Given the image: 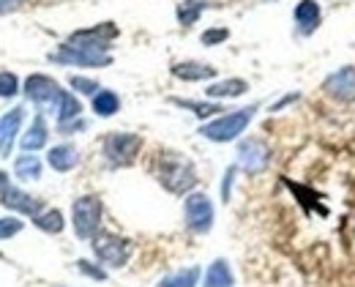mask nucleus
Segmentation results:
<instances>
[{
  "instance_id": "f257e3e1",
  "label": "nucleus",
  "mask_w": 355,
  "mask_h": 287,
  "mask_svg": "<svg viewBox=\"0 0 355 287\" xmlns=\"http://www.w3.org/2000/svg\"><path fill=\"white\" fill-rule=\"evenodd\" d=\"M156 178L159 184L173 194H191L197 186V170L194 164L180 153H162L156 162Z\"/></svg>"
},
{
  "instance_id": "f03ea898",
  "label": "nucleus",
  "mask_w": 355,
  "mask_h": 287,
  "mask_svg": "<svg viewBox=\"0 0 355 287\" xmlns=\"http://www.w3.org/2000/svg\"><path fill=\"white\" fill-rule=\"evenodd\" d=\"M254 112H257V104L243 107V110H235V112H227V115H219L211 123H202L200 126V134L205 140H211V143H232V140H238L246 132V126L252 123Z\"/></svg>"
},
{
  "instance_id": "7ed1b4c3",
  "label": "nucleus",
  "mask_w": 355,
  "mask_h": 287,
  "mask_svg": "<svg viewBox=\"0 0 355 287\" xmlns=\"http://www.w3.org/2000/svg\"><path fill=\"white\" fill-rule=\"evenodd\" d=\"M101 214H104V205L96 194H85L80 200H74L71 205V222H74V233L80 238H93L101 227Z\"/></svg>"
},
{
  "instance_id": "20e7f679",
  "label": "nucleus",
  "mask_w": 355,
  "mask_h": 287,
  "mask_svg": "<svg viewBox=\"0 0 355 287\" xmlns=\"http://www.w3.org/2000/svg\"><path fill=\"white\" fill-rule=\"evenodd\" d=\"M49 60L55 63H66V66H85V69H96V66H110L112 63V55L107 49H96L85 47V44H60L58 52L49 55Z\"/></svg>"
},
{
  "instance_id": "39448f33",
  "label": "nucleus",
  "mask_w": 355,
  "mask_h": 287,
  "mask_svg": "<svg viewBox=\"0 0 355 287\" xmlns=\"http://www.w3.org/2000/svg\"><path fill=\"white\" fill-rule=\"evenodd\" d=\"M104 156L112 167H129L134 159L139 156L142 148V137L132 134V132H112L104 137Z\"/></svg>"
},
{
  "instance_id": "423d86ee",
  "label": "nucleus",
  "mask_w": 355,
  "mask_h": 287,
  "mask_svg": "<svg viewBox=\"0 0 355 287\" xmlns=\"http://www.w3.org/2000/svg\"><path fill=\"white\" fill-rule=\"evenodd\" d=\"M183 214H186V227L191 233H208L214 227V202L208 194L202 191H191L186 194V202H183Z\"/></svg>"
},
{
  "instance_id": "0eeeda50",
  "label": "nucleus",
  "mask_w": 355,
  "mask_h": 287,
  "mask_svg": "<svg viewBox=\"0 0 355 287\" xmlns=\"http://www.w3.org/2000/svg\"><path fill=\"white\" fill-rule=\"evenodd\" d=\"M93 252H96V257L104 263V266H112V268H121V266H126V260H129V254H132V243L126 238H121V236H115V233H96L93 236Z\"/></svg>"
},
{
  "instance_id": "6e6552de",
  "label": "nucleus",
  "mask_w": 355,
  "mask_h": 287,
  "mask_svg": "<svg viewBox=\"0 0 355 287\" xmlns=\"http://www.w3.org/2000/svg\"><path fill=\"white\" fill-rule=\"evenodd\" d=\"M270 164V148L260 137H249L238 145V167L249 175H260L266 173Z\"/></svg>"
},
{
  "instance_id": "1a4fd4ad",
  "label": "nucleus",
  "mask_w": 355,
  "mask_h": 287,
  "mask_svg": "<svg viewBox=\"0 0 355 287\" xmlns=\"http://www.w3.org/2000/svg\"><path fill=\"white\" fill-rule=\"evenodd\" d=\"M322 91L339 104H355V66H342L322 80Z\"/></svg>"
},
{
  "instance_id": "9d476101",
  "label": "nucleus",
  "mask_w": 355,
  "mask_h": 287,
  "mask_svg": "<svg viewBox=\"0 0 355 287\" xmlns=\"http://www.w3.org/2000/svg\"><path fill=\"white\" fill-rule=\"evenodd\" d=\"M0 202H3L6 208L19 211V214H28V216H33V219L42 214V200H36V197L25 194L22 189L11 186V181H8L6 173H0Z\"/></svg>"
},
{
  "instance_id": "9b49d317",
  "label": "nucleus",
  "mask_w": 355,
  "mask_h": 287,
  "mask_svg": "<svg viewBox=\"0 0 355 287\" xmlns=\"http://www.w3.org/2000/svg\"><path fill=\"white\" fill-rule=\"evenodd\" d=\"M58 94H60V85H58L52 77H46V74H31V77L25 80V96H28L33 104H39V107L55 104Z\"/></svg>"
},
{
  "instance_id": "f8f14e48",
  "label": "nucleus",
  "mask_w": 355,
  "mask_h": 287,
  "mask_svg": "<svg viewBox=\"0 0 355 287\" xmlns=\"http://www.w3.org/2000/svg\"><path fill=\"white\" fill-rule=\"evenodd\" d=\"M118 36V28L112 22H104V25H96V28H88V31H77L71 33V44H85V47H96V49H107L110 52V42Z\"/></svg>"
},
{
  "instance_id": "ddd939ff",
  "label": "nucleus",
  "mask_w": 355,
  "mask_h": 287,
  "mask_svg": "<svg viewBox=\"0 0 355 287\" xmlns=\"http://www.w3.org/2000/svg\"><path fill=\"white\" fill-rule=\"evenodd\" d=\"M293 19L304 36H311L322 25V6L317 0H298V6L293 8Z\"/></svg>"
},
{
  "instance_id": "4468645a",
  "label": "nucleus",
  "mask_w": 355,
  "mask_h": 287,
  "mask_svg": "<svg viewBox=\"0 0 355 287\" xmlns=\"http://www.w3.org/2000/svg\"><path fill=\"white\" fill-rule=\"evenodd\" d=\"M25 121V110L22 107H14L11 112H6L0 118V153L8 156L11 148H14V137L19 134V126Z\"/></svg>"
},
{
  "instance_id": "2eb2a0df",
  "label": "nucleus",
  "mask_w": 355,
  "mask_h": 287,
  "mask_svg": "<svg viewBox=\"0 0 355 287\" xmlns=\"http://www.w3.org/2000/svg\"><path fill=\"white\" fill-rule=\"evenodd\" d=\"M173 77L183 82H202V80H214L216 69L211 63H200V60H180L173 63Z\"/></svg>"
},
{
  "instance_id": "dca6fc26",
  "label": "nucleus",
  "mask_w": 355,
  "mask_h": 287,
  "mask_svg": "<svg viewBox=\"0 0 355 287\" xmlns=\"http://www.w3.org/2000/svg\"><path fill=\"white\" fill-rule=\"evenodd\" d=\"M46 162H49L52 170H58V173H69V170H74V167L80 164V150L69 143L55 145V148L46 153Z\"/></svg>"
},
{
  "instance_id": "f3484780",
  "label": "nucleus",
  "mask_w": 355,
  "mask_h": 287,
  "mask_svg": "<svg viewBox=\"0 0 355 287\" xmlns=\"http://www.w3.org/2000/svg\"><path fill=\"white\" fill-rule=\"evenodd\" d=\"M83 115V104L80 98L69 91H60L58 98H55V118H58V126L60 123H71V121H80Z\"/></svg>"
},
{
  "instance_id": "a211bd4d",
  "label": "nucleus",
  "mask_w": 355,
  "mask_h": 287,
  "mask_svg": "<svg viewBox=\"0 0 355 287\" xmlns=\"http://www.w3.org/2000/svg\"><path fill=\"white\" fill-rule=\"evenodd\" d=\"M46 140H49V129H46L44 123V115H36L33 123H31V129L22 134V150L25 153H33V150L44 148Z\"/></svg>"
},
{
  "instance_id": "6ab92c4d",
  "label": "nucleus",
  "mask_w": 355,
  "mask_h": 287,
  "mask_svg": "<svg viewBox=\"0 0 355 287\" xmlns=\"http://www.w3.org/2000/svg\"><path fill=\"white\" fill-rule=\"evenodd\" d=\"M249 91V82L246 80H222V82H214L205 88V96L208 98H238Z\"/></svg>"
},
{
  "instance_id": "aec40b11",
  "label": "nucleus",
  "mask_w": 355,
  "mask_h": 287,
  "mask_svg": "<svg viewBox=\"0 0 355 287\" xmlns=\"http://www.w3.org/2000/svg\"><path fill=\"white\" fill-rule=\"evenodd\" d=\"M235 277H232V268L227 260H214L205 271V285L202 287H232Z\"/></svg>"
},
{
  "instance_id": "412c9836",
  "label": "nucleus",
  "mask_w": 355,
  "mask_h": 287,
  "mask_svg": "<svg viewBox=\"0 0 355 287\" xmlns=\"http://www.w3.org/2000/svg\"><path fill=\"white\" fill-rule=\"evenodd\" d=\"M14 173H17V178H22V181H39V178H42V159L33 156V153L17 156Z\"/></svg>"
},
{
  "instance_id": "4be33fe9",
  "label": "nucleus",
  "mask_w": 355,
  "mask_h": 287,
  "mask_svg": "<svg viewBox=\"0 0 355 287\" xmlns=\"http://www.w3.org/2000/svg\"><path fill=\"white\" fill-rule=\"evenodd\" d=\"M121 110V98L115 91H98V94L93 96V112L96 115H101V118H110V115H115Z\"/></svg>"
},
{
  "instance_id": "5701e85b",
  "label": "nucleus",
  "mask_w": 355,
  "mask_h": 287,
  "mask_svg": "<svg viewBox=\"0 0 355 287\" xmlns=\"http://www.w3.org/2000/svg\"><path fill=\"white\" fill-rule=\"evenodd\" d=\"M208 8V3L205 0H183V3H178V22L183 25V28H189V25H194L200 17H202V11Z\"/></svg>"
},
{
  "instance_id": "b1692460",
  "label": "nucleus",
  "mask_w": 355,
  "mask_h": 287,
  "mask_svg": "<svg viewBox=\"0 0 355 287\" xmlns=\"http://www.w3.org/2000/svg\"><path fill=\"white\" fill-rule=\"evenodd\" d=\"M197 282H200V268L191 266V268H183V271H175V274L164 277L159 282V287H197Z\"/></svg>"
},
{
  "instance_id": "393cba45",
  "label": "nucleus",
  "mask_w": 355,
  "mask_h": 287,
  "mask_svg": "<svg viewBox=\"0 0 355 287\" xmlns=\"http://www.w3.org/2000/svg\"><path fill=\"white\" fill-rule=\"evenodd\" d=\"M33 225H36L39 230H44V233H52V236H58V233L66 227V222H63V214H60L58 208L42 211V214L33 219Z\"/></svg>"
},
{
  "instance_id": "a878e982",
  "label": "nucleus",
  "mask_w": 355,
  "mask_h": 287,
  "mask_svg": "<svg viewBox=\"0 0 355 287\" xmlns=\"http://www.w3.org/2000/svg\"><path fill=\"white\" fill-rule=\"evenodd\" d=\"M178 107H183V110H191L197 118H214L216 112H224L222 104H216V101H183V98H173Z\"/></svg>"
},
{
  "instance_id": "bb28decb",
  "label": "nucleus",
  "mask_w": 355,
  "mask_h": 287,
  "mask_svg": "<svg viewBox=\"0 0 355 287\" xmlns=\"http://www.w3.org/2000/svg\"><path fill=\"white\" fill-rule=\"evenodd\" d=\"M19 94V80L11 71H0V98H11Z\"/></svg>"
},
{
  "instance_id": "cd10ccee",
  "label": "nucleus",
  "mask_w": 355,
  "mask_h": 287,
  "mask_svg": "<svg viewBox=\"0 0 355 287\" xmlns=\"http://www.w3.org/2000/svg\"><path fill=\"white\" fill-rule=\"evenodd\" d=\"M69 82H71V88H74V91H80V94H85V96H96L98 91H101L96 80H90V77H80V74H74Z\"/></svg>"
},
{
  "instance_id": "c85d7f7f",
  "label": "nucleus",
  "mask_w": 355,
  "mask_h": 287,
  "mask_svg": "<svg viewBox=\"0 0 355 287\" xmlns=\"http://www.w3.org/2000/svg\"><path fill=\"white\" fill-rule=\"evenodd\" d=\"M230 39V31L227 28H211V31H205L202 36H200V42L205 44V47H216V44H222Z\"/></svg>"
},
{
  "instance_id": "c756f323",
  "label": "nucleus",
  "mask_w": 355,
  "mask_h": 287,
  "mask_svg": "<svg viewBox=\"0 0 355 287\" xmlns=\"http://www.w3.org/2000/svg\"><path fill=\"white\" fill-rule=\"evenodd\" d=\"M77 268H80V274H85V277L96 279V282H104L107 279V271L98 268V266H93L90 260H77Z\"/></svg>"
},
{
  "instance_id": "7c9ffc66",
  "label": "nucleus",
  "mask_w": 355,
  "mask_h": 287,
  "mask_svg": "<svg viewBox=\"0 0 355 287\" xmlns=\"http://www.w3.org/2000/svg\"><path fill=\"white\" fill-rule=\"evenodd\" d=\"M19 230H22V222H19V219H14V216H8V219H0V241L17 236Z\"/></svg>"
},
{
  "instance_id": "2f4dec72",
  "label": "nucleus",
  "mask_w": 355,
  "mask_h": 287,
  "mask_svg": "<svg viewBox=\"0 0 355 287\" xmlns=\"http://www.w3.org/2000/svg\"><path fill=\"white\" fill-rule=\"evenodd\" d=\"M235 173H238V164H235V167H227V173H224V184H222L224 200H230V189H232V178H235Z\"/></svg>"
},
{
  "instance_id": "473e14b6",
  "label": "nucleus",
  "mask_w": 355,
  "mask_h": 287,
  "mask_svg": "<svg viewBox=\"0 0 355 287\" xmlns=\"http://www.w3.org/2000/svg\"><path fill=\"white\" fill-rule=\"evenodd\" d=\"M63 134H71V132H80V129H85V121H71V123H60L58 126Z\"/></svg>"
},
{
  "instance_id": "72a5a7b5",
  "label": "nucleus",
  "mask_w": 355,
  "mask_h": 287,
  "mask_svg": "<svg viewBox=\"0 0 355 287\" xmlns=\"http://www.w3.org/2000/svg\"><path fill=\"white\" fill-rule=\"evenodd\" d=\"M298 98H301V96H298V94H290V96H284V98H282V101H276V104H273V107H270V110H273V112H279V110H282V107H287V104H293V101H298Z\"/></svg>"
},
{
  "instance_id": "f704fd0d",
  "label": "nucleus",
  "mask_w": 355,
  "mask_h": 287,
  "mask_svg": "<svg viewBox=\"0 0 355 287\" xmlns=\"http://www.w3.org/2000/svg\"><path fill=\"white\" fill-rule=\"evenodd\" d=\"M25 0H0V6H3V11H8V8H17V6H22Z\"/></svg>"
},
{
  "instance_id": "c9c22d12",
  "label": "nucleus",
  "mask_w": 355,
  "mask_h": 287,
  "mask_svg": "<svg viewBox=\"0 0 355 287\" xmlns=\"http://www.w3.org/2000/svg\"><path fill=\"white\" fill-rule=\"evenodd\" d=\"M0 14H3V6H0Z\"/></svg>"
}]
</instances>
